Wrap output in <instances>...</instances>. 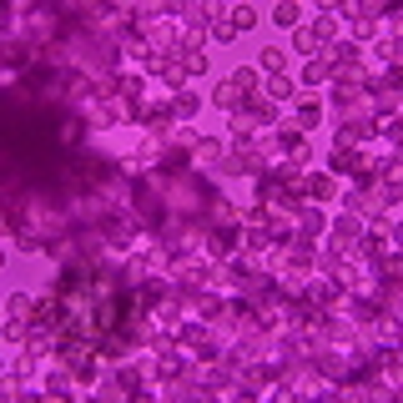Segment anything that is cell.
Masks as SVG:
<instances>
[{
  "label": "cell",
  "mask_w": 403,
  "mask_h": 403,
  "mask_svg": "<svg viewBox=\"0 0 403 403\" xmlns=\"http://www.w3.org/2000/svg\"><path fill=\"white\" fill-rule=\"evenodd\" d=\"M187 71H207V51H187Z\"/></svg>",
  "instance_id": "cell-11"
},
{
  "label": "cell",
  "mask_w": 403,
  "mask_h": 403,
  "mask_svg": "<svg viewBox=\"0 0 403 403\" xmlns=\"http://www.w3.org/2000/svg\"><path fill=\"white\" fill-rule=\"evenodd\" d=\"M51 393H71V378L66 373H51Z\"/></svg>",
  "instance_id": "cell-13"
},
{
  "label": "cell",
  "mask_w": 403,
  "mask_h": 403,
  "mask_svg": "<svg viewBox=\"0 0 403 403\" xmlns=\"http://www.w3.org/2000/svg\"><path fill=\"white\" fill-rule=\"evenodd\" d=\"M283 66H287V56H283V46H267V51H262V71H272V76H278Z\"/></svg>",
  "instance_id": "cell-5"
},
{
  "label": "cell",
  "mask_w": 403,
  "mask_h": 403,
  "mask_svg": "<svg viewBox=\"0 0 403 403\" xmlns=\"http://www.w3.org/2000/svg\"><path fill=\"white\" fill-rule=\"evenodd\" d=\"M287 96H292V81H287V76L278 71V76L267 81V101H287Z\"/></svg>",
  "instance_id": "cell-3"
},
{
  "label": "cell",
  "mask_w": 403,
  "mask_h": 403,
  "mask_svg": "<svg viewBox=\"0 0 403 403\" xmlns=\"http://www.w3.org/2000/svg\"><path fill=\"white\" fill-rule=\"evenodd\" d=\"M232 81H237V86H242L247 96L258 91V71H247V66H242V71H232Z\"/></svg>",
  "instance_id": "cell-8"
},
{
  "label": "cell",
  "mask_w": 403,
  "mask_h": 403,
  "mask_svg": "<svg viewBox=\"0 0 403 403\" xmlns=\"http://www.w3.org/2000/svg\"><path fill=\"white\" fill-rule=\"evenodd\" d=\"M232 35H237V26H212V40H217V46H227Z\"/></svg>",
  "instance_id": "cell-12"
},
{
  "label": "cell",
  "mask_w": 403,
  "mask_h": 403,
  "mask_svg": "<svg viewBox=\"0 0 403 403\" xmlns=\"http://www.w3.org/2000/svg\"><path fill=\"white\" fill-rule=\"evenodd\" d=\"M6 313H10V317H26V313H31V298H26V292H20V298H10Z\"/></svg>",
  "instance_id": "cell-10"
},
{
  "label": "cell",
  "mask_w": 403,
  "mask_h": 403,
  "mask_svg": "<svg viewBox=\"0 0 403 403\" xmlns=\"http://www.w3.org/2000/svg\"><path fill=\"white\" fill-rule=\"evenodd\" d=\"M272 20H278V26H298V20H303L298 0H278V6H272Z\"/></svg>",
  "instance_id": "cell-1"
},
{
  "label": "cell",
  "mask_w": 403,
  "mask_h": 403,
  "mask_svg": "<svg viewBox=\"0 0 403 403\" xmlns=\"http://www.w3.org/2000/svg\"><path fill=\"white\" fill-rule=\"evenodd\" d=\"M308 192H313V197H333V192H338V182H333V177H313V182H308Z\"/></svg>",
  "instance_id": "cell-7"
},
{
  "label": "cell",
  "mask_w": 403,
  "mask_h": 403,
  "mask_svg": "<svg viewBox=\"0 0 403 403\" xmlns=\"http://www.w3.org/2000/svg\"><path fill=\"white\" fill-rule=\"evenodd\" d=\"M232 26H237V31H252V26H258V10H252L247 0H242V6H232Z\"/></svg>",
  "instance_id": "cell-2"
},
{
  "label": "cell",
  "mask_w": 403,
  "mask_h": 403,
  "mask_svg": "<svg viewBox=\"0 0 403 403\" xmlns=\"http://www.w3.org/2000/svg\"><path fill=\"white\" fill-rule=\"evenodd\" d=\"M222 157V141H197V161H217Z\"/></svg>",
  "instance_id": "cell-9"
},
{
  "label": "cell",
  "mask_w": 403,
  "mask_h": 403,
  "mask_svg": "<svg viewBox=\"0 0 403 403\" xmlns=\"http://www.w3.org/2000/svg\"><path fill=\"white\" fill-rule=\"evenodd\" d=\"M317 121H323V106H317V101H303V106H298V126L308 132V126H317Z\"/></svg>",
  "instance_id": "cell-4"
},
{
  "label": "cell",
  "mask_w": 403,
  "mask_h": 403,
  "mask_svg": "<svg viewBox=\"0 0 403 403\" xmlns=\"http://www.w3.org/2000/svg\"><path fill=\"white\" fill-rule=\"evenodd\" d=\"M292 46H298L303 56H317V35L313 31H292Z\"/></svg>",
  "instance_id": "cell-6"
}]
</instances>
